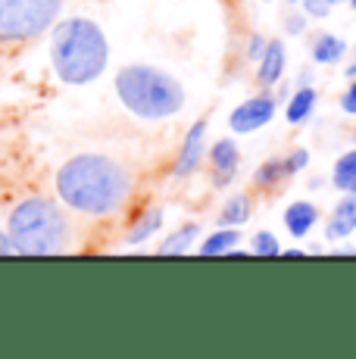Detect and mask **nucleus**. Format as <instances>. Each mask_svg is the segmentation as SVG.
<instances>
[{
  "instance_id": "nucleus-23",
  "label": "nucleus",
  "mask_w": 356,
  "mask_h": 359,
  "mask_svg": "<svg viewBox=\"0 0 356 359\" xmlns=\"http://www.w3.org/2000/svg\"><path fill=\"white\" fill-rule=\"evenodd\" d=\"M287 165H291V175H297L300 169H306V165H310V150L297 147L291 156H287Z\"/></svg>"
},
{
  "instance_id": "nucleus-21",
  "label": "nucleus",
  "mask_w": 356,
  "mask_h": 359,
  "mask_svg": "<svg viewBox=\"0 0 356 359\" xmlns=\"http://www.w3.org/2000/svg\"><path fill=\"white\" fill-rule=\"evenodd\" d=\"M303 13L310 19H325L331 13V4L328 0H303Z\"/></svg>"
},
{
  "instance_id": "nucleus-20",
  "label": "nucleus",
  "mask_w": 356,
  "mask_h": 359,
  "mask_svg": "<svg viewBox=\"0 0 356 359\" xmlns=\"http://www.w3.org/2000/svg\"><path fill=\"white\" fill-rule=\"evenodd\" d=\"M250 250L256 253V257H278V253H282V244H278V238L272 231H256L253 234Z\"/></svg>"
},
{
  "instance_id": "nucleus-16",
  "label": "nucleus",
  "mask_w": 356,
  "mask_h": 359,
  "mask_svg": "<svg viewBox=\"0 0 356 359\" xmlns=\"http://www.w3.org/2000/svg\"><path fill=\"white\" fill-rule=\"evenodd\" d=\"M238 241H241V231L235 229V225H225V229H219L216 234H210L207 241L200 244V253L203 257H216V253H231L238 247Z\"/></svg>"
},
{
  "instance_id": "nucleus-10",
  "label": "nucleus",
  "mask_w": 356,
  "mask_h": 359,
  "mask_svg": "<svg viewBox=\"0 0 356 359\" xmlns=\"http://www.w3.org/2000/svg\"><path fill=\"white\" fill-rule=\"evenodd\" d=\"M285 66H287L285 44H282V41H269V44H266V53L259 57V63H256V81L263 88L278 85V81H282V75H285Z\"/></svg>"
},
{
  "instance_id": "nucleus-7",
  "label": "nucleus",
  "mask_w": 356,
  "mask_h": 359,
  "mask_svg": "<svg viewBox=\"0 0 356 359\" xmlns=\"http://www.w3.org/2000/svg\"><path fill=\"white\" fill-rule=\"evenodd\" d=\"M238 165H241V150L231 137H222L210 147V169H213L216 188H228V182L235 178Z\"/></svg>"
},
{
  "instance_id": "nucleus-26",
  "label": "nucleus",
  "mask_w": 356,
  "mask_h": 359,
  "mask_svg": "<svg viewBox=\"0 0 356 359\" xmlns=\"http://www.w3.org/2000/svg\"><path fill=\"white\" fill-rule=\"evenodd\" d=\"M10 253H16V247H13L10 234H4V231H0V257H10Z\"/></svg>"
},
{
  "instance_id": "nucleus-1",
  "label": "nucleus",
  "mask_w": 356,
  "mask_h": 359,
  "mask_svg": "<svg viewBox=\"0 0 356 359\" xmlns=\"http://www.w3.org/2000/svg\"><path fill=\"white\" fill-rule=\"evenodd\" d=\"M57 194L72 212L109 216L132 194V172L100 154H81L57 172Z\"/></svg>"
},
{
  "instance_id": "nucleus-8",
  "label": "nucleus",
  "mask_w": 356,
  "mask_h": 359,
  "mask_svg": "<svg viewBox=\"0 0 356 359\" xmlns=\"http://www.w3.org/2000/svg\"><path fill=\"white\" fill-rule=\"evenodd\" d=\"M203 137H207V122H194V126L188 128V135H184V144L182 150H178V160L172 165V175L175 178H188L191 172L200 165L203 160Z\"/></svg>"
},
{
  "instance_id": "nucleus-15",
  "label": "nucleus",
  "mask_w": 356,
  "mask_h": 359,
  "mask_svg": "<svg viewBox=\"0 0 356 359\" xmlns=\"http://www.w3.org/2000/svg\"><path fill=\"white\" fill-rule=\"evenodd\" d=\"M331 184L344 194H356V150H347L338 156L331 169Z\"/></svg>"
},
{
  "instance_id": "nucleus-31",
  "label": "nucleus",
  "mask_w": 356,
  "mask_h": 359,
  "mask_svg": "<svg viewBox=\"0 0 356 359\" xmlns=\"http://www.w3.org/2000/svg\"><path fill=\"white\" fill-rule=\"evenodd\" d=\"M353 137H356V135H353Z\"/></svg>"
},
{
  "instance_id": "nucleus-4",
  "label": "nucleus",
  "mask_w": 356,
  "mask_h": 359,
  "mask_svg": "<svg viewBox=\"0 0 356 359\" xmlns=\"http://www.w3.org/2000/svg\"><path fill=\"white\" fill-rule=\"evenodd\" d=\"M16 253L25 257H47V253H60L69 241V219L53 200L29 197L10 212V225H6Z\"/></svg>"
},
{
  "instance_id": "nucleus-28",
  "label": "nucleus",
  "mask_w": 356,
  "mask_h": 359,
  "mask_svg": "<svg viewBox=\"0 0 356 359\" xmlns=\"http://www.w3.org/2000/svg\"><path fill=\"white\" fill-rule=\"evenodd\" d=\"M328 4H331V6H334V4H344V0H328Z\"/></svg>"
},
{
  "instance_id": "nucleus-19",
  "label": "nucleus",
  "mask_w": 356,
  "mask_h": 359,
  "mask_svg": "<svg viewBox=\"0 0 356 359\" xmlns=\"http://www.w3.org/2000/svg\"><path fill=\"white\" fill-rule=\"evenodd\" d=\"M194 234H200V229L197 225H184V229H178L175 234H169L166 241L160 244V253H184L191 247V241H194Z\"/></svg>"
},
{
  "instance_id": "nucleus-18",
  "label": "nucleus",
  "mask_w": 356,
  "mask_h": 359,
  "mask_svg": "<svg viewBox=\"0 0 356 359\" xmlns=\"http://www.w3.org/2000/svg\"><path fill=\"white\" fill-rule=\"evenodd\" d=\"M160 225H163V210H160V206H150L138 222L132 225V231H128L125 241H128V244H141V241H147L150 234L160 231Z\"/></svg>"
},
{
  "instance_id": "nucleus-25",
  "label": "nucleus",
  "mask_w": 356,
  "mask_h": 359,
  "mask_svg": "<svg viewBox=\"0 0 356 359\" xmlns=\"http://www.w3.org/2000/svg\"><path fill=\"white\" fill-rule=\"evenodd\" d=\"M266 44H269V41H266L263 34H253L250 44H247V60H250V63H259V57L266 53Z\"/></svg>"
},
{
  "instance_id": "nucleus-6",
  "label": "nucleus",
  "mask_w": 356,
  "mask_h": 359,
  "mask_svg": "<svg viewBox=\"0 0 356 359\" xmlns=\"http://www.w3.org/2000/svg\"><path fill=\"white\" fill-rule=\"evenodd\" d=\"M275 97L272 94H256V97L244 100L241 107L231 109L228 126L235 135H250V131H259L263 126H269L272 116H275Z\"/></svg>"
},
{
  "instance_id": "nucleus-24",
  "label": "nucleus",
  "mask_w": 356,
  "mask_h": 359,
  "mask_svg": "<svg viewBox=\"0 0 356 359\" xmlns=\"http://www.w3.org/2000/svg\"><path fill=\"white\" fill-rule=\"evenodd\" d=\"M341 109H344L347 116H356V79H350L347 91L341 94Z\"/></svg>"
},
{
  "instance_id": "nucleus-3",
  "label": "nucleus",
  "mask_w": 356,
  "mask_h": 359,
  "mask_svg": "<svg viewBox=\"0 0 356 359\" xmlns=\"http://www.w3.org/2000/svg\"><path fill=\"white\" fill-rule=\"evenodd\" d=\"M116 94L122 107L138 119H169L182 113L184 107V88L175 75L163 72L156 66L132 63L116 72Z\"/></svg>"
},
{
  "instance_id": "nucleus-27",
  "label": "nucleus",
  "mask_w": 356,
  "mask_h": 359,
  "mask_svg": "<svg viewBox=\"0 0 356 359\" xmlns=\"http://www.w3.org/2000/svg\"><path fill=\"white\" fill-rule=\"evenodd\" d=\"M347 79H356V63L347 66Z\"/></svg>"
},
{
  "instance_id": "nucleus-17",
  "label": "nucleus",
  "mask_w": 356,
  "mask_h": 359,
  "mask_svg": "<svg viewBox=\"0 0 356 359\" xmlns=\"http://www.w3.org/2000/svg\"><path fill=\"white\" fill-rule=\"evenodd\" d=\"M250 206L253 203H250L247 194H235L228 203L222 206V212H219V225H235V229L238 225H244L250 219V212H253Z\"/></svg>"
},
{
  "instance_id": "nucleus-30",
  "label": "nucleus",
  "mask_w": 356,
  "mask_h": 359,
  "mask_svg": "<svg viewBox=\"0 0 356 359\" xmlns=\"http://www.w3.org/2000/svg\"><path fill=\"white\" fill-rule=\"evenodd\" d=\"M291 4H297V0H291Z\"/></svg>"
},
{
  "instance_id": "nucleus-22",
  "label": "nucleus",
  "mask_w": 356,
  "mask_h": 359,
  "mask_svg": "<svg viewBox=\"0 0 356 359\" xmlns=\"http://www.w3.org/2000/svg\"><path fill=\"white\" fill-rule=\"evenodd\" d=\"M306 19H310L306 13H291V16L285 19V32L287 34H303L306 32Z\"/></svg>"
},
{
  "instance_id": "nucleus-29",
  "label": "nucleus",
  "mask_w": 356,
  "mask_h": 359,
  "mask_svg": "<svg viewBox=\"0 0 356 359\" xmlns=\"http://www.w3.org/2000/svg\"><path fill=\"white\" fill-rule=\"evenodd\" d=\"M350 4H353V10H356V0H350Z\"/></svg>"
},
{
  "instance_id": "nucleus-2",
  "label": "nucleus",
  "mask_w": 356,
  "mask_h": 359,
  "mask_svg": "<svg viewBox=\"0 0 356 359\" xmlns=\"http://www.w3.org/2000/svg\"><path fill=\"white\" fill-rule=\"evenodd\" d=\"M50 63L63 85L81 88L104 75L109 63L107 34L91 19H63L50 34Z\"/></svg>"
},
{
  "instance_id": "nucleus-12",
  "label": "nucleus",
  "mask_w": 356,
  "mask_h": 359,
  "mask_svg": "<svg viewBox=\"0 0 356 359\" xmlns=\"http://www.w3.org/2000/svg\"><path fill=\"white\" fill-rule=\"evenodd\" d=\"M316 100H319L316 88H313V85H300L297 91L291 94L287 107H285L287 122H291V126H300V122H306L313 116V109H316Z\"/></svg>"
},
{
  "instance_id": "nucleus-5",
  "label": "nucleus",
  "mask_w": 356,
  "mask_h": 359,
  "mask_svg": "<svg viewBox=\"0 0 356 359\" xmlns=\"http://www.w3.org/2000/svg\"><path fill=\"white\" fill-rule=\"evenodd\" d=\"M66 0H0V44L35 41L57 22Z\"/></svg>"
},
{
  "instance_id": "nucleus-14",
  "label": "nucleus",
  "mask_w": 356,
  "mask_h": 359,
  "mask_svg": "<svg viewBox=\"0 0 356 359\" xmlns=\"http://www.w3.org/2000/svg\"><path fill=\"white\" fill-rule=\"evenodd\" d=\"M285 178H291V165H287V156H272V160H266L259 165L256 172H253V184L256 188H275V184H282Z\"/></svg>"
},
{
  "instance_id": "nucleus-9",
  "label": "nucleus",
  "mask_w": 356,
  "mask_h": 359,
  "mask_svg": "<svg viewBox=\"0 0 356 359\" xmlns=\"http://www.w3.org/2000/svg\"><path fill=\"white\" fill-rule=\"evenodd\" d=\"M356 231V194H344L334 203L331 216L325 225V238L328 241H344Z\"/></svg>"
},
{
  "instance_id": "nucleus-11",
  "label": "nucleus",
  "mask_w": 356,
  "mask_h": 359,
  "mask_svg": "<svg viewBox=\"0 0 356 359\" xmlns=\"http://www.w3.org/2000/svg\"><path fill=\"white\" fill-rule=\"evenodd\" d=\"M319 222V210L310 200H294L285 210V229L291 231V238H306Z\"/></svg>"
},
{
  "instance_id": "nucleus-13",
  "label": "nucleus",
  "mask_w": 356,
  "mask_h": 359,
  "mask_svg": "<svg viewBox=\"0 0 356 359\" xmlns=\"http://www.w3.org/2000/svg\"><path fill=\"white\" fill-rule=\"evenodd\" d=\"M310 53H313V60H316L319 66H331V63H338V60H344L347 44L338 38V34H331V32H319L316 38H313Z\"/></svg>"
}]
</instances>
